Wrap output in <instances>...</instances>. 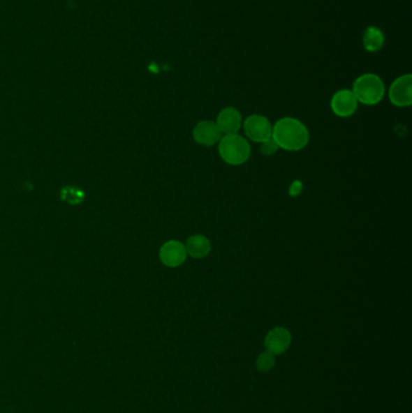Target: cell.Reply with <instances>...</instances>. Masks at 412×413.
Masks as SVG:
<instances>
[{
    "instance_id": "12",
    "label": "cell",
    "mask_w": 412,
    "mask_h": 413,
    "mask_svg": "<svg viewBox=\"0 0 412 413\" xmlns=\"http://www.w3.org/2000/svg\"><path fill=\"white\" fill-rule=\"evenodd\" d=\"M364 47L370 52H376L385 44V36L377 27H367L363 36Z\"/></svg>"
},
{
    "instance_id": "15",
    "label": "cell",
    "mask_w": 412,
    "mask_h": 413,
    "mask_svg": "<svg viewBox=\"0 0 412 413\" xmlns=\"http://www.w3.org/2000/svg\"><path fill=\"white\" fill-rule=\"evenodd\" d=\"M301 190H302V184H301L299 180H296V181H294V183H293V185H291V196H299V195H300Z\"/></svg>"
},
{
    "instance_id": "13",
    "label": "cell",
    "mask_w": 412,
    "mask_h": 413,
    "mask_svg": "<svg viewBox=\"0 0 412 413\" xmlns=\"http://www.w3.org/2000/svg\"><path fill=\"white\" fill-rule=\"evenodd\" d=\"M274 364H276V358H274V355L271 354L270 352L266 350V352L261 353V354L258 356L256 363V370H258L259 373H269V371H271V370L274 368Z\"/></svg>"
},
{
    "instance_id": "3",
    "label": "cell",
    "mask_w": 412,
    "mask_h": 413,
    "mask_svg": "<svg viewBox=\"0 0 412 413\" xmlns=\"http://www.w3.org/2000/svg\"><path fill=\"white\" fill-rule=\"evenodd\" d=\"M352 92L358 103L376 105L385 97V84L376 74H363L354 81Z\"/></svg>"
},
{
    "instance_id": "7",
    "label": "cell",
    "mask_w": 412,
    "mask_h": 413,
    "mask_svg": "<svg viewBox=\"0 0 412 413\" xmlns=\"http://www.w3.org/2000/svg\"><path fill=\"white\" fill-rule=\"evenodd\" d=\"M330 108L336 117H350L357 112L358 100L351 90H340L332 96Z\"/></svg>"
},
{
    "instance_id": "9",
    "label": "cell",
    "mask_w": 412,
    "mask_h": 413,
    "mask_svg": "<svg viewBox=\"0 0 412 413\" xmlns=\"http://www.w3.org/2000/svg\"><path fill=\"white\" fill-rule=\"evenodd\" d=\"M193 140L202 147H213L221 140V132L216 123L209 120H203L196 123L193 130Z\"/></svg>"
},
{
    "instance_id": "5",
    "label": "cell",
    "mask_w": 412,
    "mask_h": 413,
    "mask_svg": "<svg viewBox=\"0 0 412 413\" xmlns=\"http://www.w3.org/2000/svg\"><path fill=\"white\" fill-rule=\"evenodd\" d=\"M390 103L399 108H406L412 103V77L411 74H405L393 81L390 91Z\"/></svg>"
},
{
    "instance_id": "2",
    "label": "cell",
    "mask_w": 412,
    "mask_h": 413,
    "mask_svg": "<svg viewBox=\"0 0 412 413\" xmlns=\"http://www.w3.org/2000/svg\"><path fill=\"white\" fill-rule=\"evenodd\" d=\"M218 153L225 163L230 166H241L251 158V149L244 137L233 133L221 137Z\"/></svg>"
},
{
    "instance_id": "14",
    "label": "cell",
    "mask_w": 412,
    "mask_h": 413,
    "mask_svg": "<svg viewBox=\"0 0 412 413\" xmlns=\"http://www.w3.org/2000/svg\"><path fill=\"white\" fill-rule=\"evenodd\" d=\"M260 144H261V147H260V151H261V153H263L264 156H271V155H274V153H277V150L279 149L277 147V144H276V142H274L272 138Z\"/></svg>"
},
{
    "instance_id": "11",
    "label": "cell",
    "mask_w": 412,
    "mask_h": 413,
    "mask_svg": "<svg viewBox=\"0 0 412 413\" xmlns=\"http://www.w3.org/2000/svg\"><path fill=\"white\" fill-rule=\"evenodd\" d=\"M184 246H185L188 256L193 257V259H203L212 250L211 241L203 234L190 236Z\"/></svg>"
},
{
    "instance_id": "1",
    "label": "cell",
    "mask_w": 412,
    "mask_h": 413,
    "mask_svg": "<svg viewBox=\"0 0 412 413\" xmlns=\"http://www.w3.org/2000/svg\"><path fill=\"white\" fill-rule=\"evenodd\" d=\"M272 140L286 151H300L309 144V132L295 117H283L272 126Z\"/></svg>"
},
{
    "instance_id": "10",
    "label": "cell",
    "mask_w": 412,
    "mask_h": 413,
    "mask_svg": "<svg viewBox=\"0 0 412 413\" xmlns=\"http://www.w3.org/2000/svg\"><path fill=\"white\" fill-rule=\"evenodd\" d=\"M215 123L221 132V135L237 133L238 130L242 126L241 112L233 107H226L218 114Z\"/></svg>"
},
{
    "instance_id": "4",
    "label": "cell",
    "mask_w": 412,
    "mask_h": 413,
    "mask_svg": "<svg viewBox=\"0 0 412 413\" xmlns=\"http://www.w3.org/2000/svg\"><path fill=\"white\" fill-rule=\"evenodd\" d=\"M243 130L248 140L263 143L272 138V125L267 117L253 114L243 121Z\"/></svg>"
},
{
    "instance_id": "6",
    "label": "cell",
    "mask_w": 412,
    "mask_h": 413,
    "mask_svg": "<svg viewBox=\"0 0 412 413\" xmlns=\"http://www.w3.org/2000/svg\"><path fill=\"white\" fill-rule=\"evenodd\" d=\"M188 254L183 243L179 241H168L160 249V260L163 265L170 269H175L183 265L186 261Z\"/></svg>"
},
{
    "instance_id": "8",
    "label": "cell",
    "mask_w": 412,
    "mask_h": 413,
    "mask_svg": "<svg viewBox=\"0 0 412 413\" xmlns=\"http://www.w3.org/2000/svg\"><path fill=\"white\" fill-rule=\"evenodd\" d=\"M291 345V333L288 329L274 328L265 336L264 346L271 354L281 355L289 350Z\"/></svg>"
}]
</instances>
